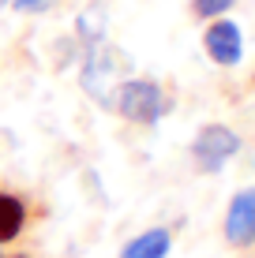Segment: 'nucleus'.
Returning <instances> with one entry per match:
<instances>
[{
  "instance_id": "obj_1",
  "label": "nucleus",
  "mask_w": 255,
  "mask_h": 258,
  "mask_svg": "<svg viewBox=\"0 0 255 258\" xmlns=\"http://www.w3.org/2000/svg\"><path fill=\"white\" fill-rule=\"evenodd\" d=\"M117 109L120 116L131 120V123H158L169 112V97L158 83L150 79H124V83L117 86Z\"/></svg>"
},
{
  "instance_id": "obj_5",
  "label": "nucleus",
  "mask_w": 255,
  "mask_h": 258,
  "mask_svg": "<svg viewBox=\"0 0 255 258\" xmlns=\"http://www.w3.org/2000/svg\"><path fill=\"white\" fill-rule=\"evenodd\" d=\"M173 247V236L169 228H150V232L135 236L124 243V251H120V258H165Z\"/></svg>"
},
{
  "instance_id": "obj_4",
  "label": "nucleus",
  "mask_w": 255,
  "mask_h": 258,
  "mask_svg": "<svg viewBox=\"0 0 255 258\" xmlns=\"http://www.w3.org/2000/svg\"><path fill=\"white\" fill-rule=\"evenodd\" d=\"M207 52H210V60L214 64H222V68H236L240 64V56H244V34H240V26L229 23V19H218V23H210V30H207Z\"/></svg>"
},
{
  "instance_id": "obj_7",
  "label": "nucleus",
  "mask_w": 255,
  "mask_h": 258,
  "mask_svg": "<svg viewBox=\"0 0 255 258\" xmlns=\"http://www.w3.org/2000/svg\"><path fill=\"white\" fill-rule=\"evenodd\" d=\"M233 4H236V0H195L191 8H195L199 19H218V15H225Z\"/></svg>"
},
{
  "instance_id": "obj_6",
  "label": "nucleus",
  "mask_w": 255,
  "mask_h": 258,
  "mask_svg": "<svg viewBox=\"0 0 255 258\" xmlns=\"http://www.w3.org/2000/svg\"><path fill=\"white\" fill-rule=\"evenodd\" d=\"M26 225V206L15 195H0V243L15 239Z\"/></svg>"
},
{
  "instance_id": "obj_2",
  "label": "nucleus",
  "mask_w": 255,
  "mask_h": 258,
  "mask_svg": "<svg viewBox=\"0 0 255 258\" xmlns=\"http://www.w3.org/2000/svg\"><path fill=\"white\" fill-rule=\"evenodd\" d=\"M240 150L236 131H229L225 123H207L195 139H191V157L203 172H218L222 165H229V157Z\"/></svg>"
},
{
  "instance_id": "obj_3",
  "label": "nucleus",
  "mask_w": 255,
  "mask_h": 258,
  "mask_svg": "<svg viewBox=\"0 0 255 258\" xmlns=\"http://www.w3.org/2000/svg\"><path fill=\"white\" fill-rule=\"evenodd\" d=\"M225 239L233 247H251L255 243V187L233 195L225 210Z\"/></svg>"
},
{
  "instance_id": "obj_10",
  "label": "nucleus",
  "mask_w": 255,
  "mask_h": 258,
  "mask_svg": "<svg viewBox=\"0 0 255 258\" xmlns=\"http://www.w3.org/2000/svg\"><path fill=\"white\" fill-rule=\"evenodd\" d=\"M0 4H8V0H0Z\"/></svg>"
},
{
  "instance_id": "obj_9",
  "label": "nucleus",
  "mask_w": 255,
  "mask_h": 258,
  "mask_svg": "<svg viewBox=\"0 0 255 258\" xmlns=\"http://www.w3.org/2000/svg\"><path fill=\"white\" fill-rule=\"evenodd\" d=\"M15 258H26V254H15Z\"/></svg>"
},
{
  "instance_id": "obj_8",
  "label": "nucleus",
  "mask_w": 255,
  "mask_h": 258,
  "mask_svg": "<svg viewBox=\"0 0 255 258\" xmlns=\"http://www.w3.org/2000/svg\"><path fill=\"white\" fill-rule=\"evenodd\" d=\"M53 4H60V0H15L19 12H45V8H53Z\"/></svg>"
}]
</instances>
